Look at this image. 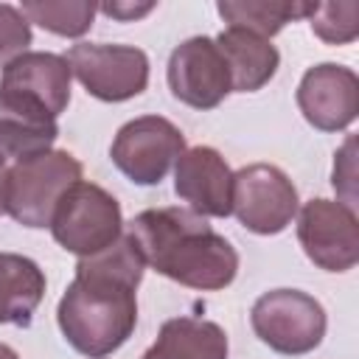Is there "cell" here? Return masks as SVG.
Instances as JSON below:
<instances>
[{"label": "cell", "mask_w": 359, "mask_h": 359, "mask_svg": "<svg viewBox=\"0 0 359 359\" xmlns=\"http://www.w3.org/2000/svg\"><path fill=\"white\" fill-rule=\"evenodd\" d=\"M81 180V163L62 149L17 160L6 177V213L22 227H50L59 199Z\"/></svg>", "instance_id": "obj_3"}, {"label": "cell", "mask_w": 359, "mask_h": 359, "mask_svg": "<svg viewBox=\"0 0 359 359\" xmlns=\"http://www.w3.org/2000/svg\"><path fill=\"white\" fill-rule=\"evenodd\" d=\"M28 45H31V22L22 17L17 6L0 3V67L28 53Z\"/></svg>", "instance_id": "obj_21"}, {"label": "cell", "mask_w": 359, "mask_h": 359, "mask_svg": "<svg viewBox=\"0 0 359 359\" xmlns=\"http://www.w3.org/2000/svg\"><path fill=\"white\" fill-rule=\"evenodd\" d=\"M297 241L325 272H348L359 261V219L339 199H309L297 210Z\"/></svg>", "instance_id": "obj_9"}, {"label": "cell", "mask_w": 359, "mask_h": 359, "mask_svg": "<svg viewBox=\"0 0 359 359\" xmlns=\"http://www.w3.org/2000/svg\"><path fill=\"white\" fill-rule=\"evenodd\" d=\"M20 11L28 22H36L56 36L79 39L93 28L98 6L90 0H22Z\"/></svg>", "instance_id": "obj_19"}, {"label": "cell", "mask_w": 359, "mask_h": 359, "mask_svg": "<svg viewBox=\"0 0 359 359\" xmlns=\"http://www.w3.org/2000/svg\"><path fill=\"white\" fill-rule=\"evenodd\" d=\"M297 107L303 118L320 132L348 129L359 112L356 73L337 62L309 67L297 84Z\"/></svg>", "instance_id": "obj_11"}, {"label": "cell", "mask_w": 359, "mask_h": 359, "mask_svg": "<svg viewBox=\"0 0 359 359\" xmlns=\"http://www.w3.org/2000/svg\"><path fill=\"white\" fill-rule=\"evenodd\" d=\"M143 269L146 264L126 233L112 247L79 258L76 275L56 306L59 331L73 351L104 359L132 337Z\"/></svg>", "instance_id": "obj_1"}, {"label": "cell", "mask_w": 359, "mask_h": 359, "mask_svg": "<svg viewBox=\"0 0 359 359\" xmlns=\"http://www.w3.org/2000/svg\"><path fill=\"white\" fill-rule=\"evenodd\" d=\"M165 79L177 101L202 112L219 107L233 93L227 62L213 36H191L180 42L168 56Z\"/></svg>", "instance_id": "obj_10"}, {"label": "cell", "mask_w": 359, "mask_h": 359, "mask_svg": "<svg viewBox=\"0 0 359 359\" xmlns=\"http://www.w3.org/2000/svg\"><path fill=\"white\" fill-rule=\"evenodd\" d=\"M126 236L146 266L180 286L219 292L238 275L236 247L188 208H149L129 222Z\"/></svg>", "instance_id": "obj_2"}, {"label": "cell", "mask_w": 359, "mask_h": 359, "mask_svg": "<svg viewBox=\"0 0 359 359\" xmlns=\"http://www.w3.org/2000/svg\"><path fill=\"white\" fill-rule=\"evenodd\" d=\"M70 65L59 53L28 50L3 67L0 90L20 93L59 118L70 104Z\"/></svg>", "instance_id": "obj_13"}, {"label": "cell", "mask_w": 359, "mask_h": 359, "mask_svg": "<svg viewBox=\"0 0 359 359\" xmlns=\"http://www.w3.org/2000/svg\"><path fill=\"white\" fill-rule=\"evenodd\" d=\"M314 3L300 0H222L216 11L227 22V28H244L264 39H272L292 20L309 17Z\"/></svg>", "instance_id": "obj_18"}, {"label": "cell", "mask_w": 359, "mask_h": 359, "mask_svg": "<svg viewBox=\"0 0 359 359\" xmlns=\"http://www.w3.org/2000/svg\"><path fill=\"white\" fill-rule=\"evenodd\" d=\"M300 210L297 188L272 163H252L233 174V213L258 236H275L292 224Z\"/></svg>", "instance_id": "obj_8"}, {"label": "cell", "mask_w": 359, "mask_h": 359, "mask_svg": "<svg viewBox=\"0 0 359 359\" xmlns=\"http://www.w3.org/2000/svg\"><path fill=\"white\" fill-rule=\"evenodd\" d=\"M50 233L62 250L79 258H90L123 236L121 205L101 185L79 180L59 199L50 219Z\"/></svg>", "instance_id": "obj_4"}, {"label": "cell", "mask_w": 359, "mask_h": 359, "mask_svg": "<svg viewBox=\"0 0 359 359\" xmlns=\"http://www.w3.org/2000/svg\"><path fill=\"white\" fill-rule=\"evenodd\" d=\"M353 143H356V140L348 137L345 146L334 154L337 160H334V174H331V185H334V191L342 196L339 202L348 205V208L356 205V188H353V180H356V168H353Z\"/></svg>", "instance_id": "obj_22"}, {"label": "cell", "mask_w": 359, "mask_h": 359, "mask_svg": "<svg viewBox=\"0 0 359 359\" xmlns=\"http://www.w3.org/2000/svg\"><path fill=\"white\" fill-rule=\"evenodd\" d=\"M250 325L275 353L303 356L323 342L328 317L317 297L300 289H272L252 303Z\"/></svg>", "instance_id": "obj_5"}, {"label": "cell", "mask_w": 359, "mask_h": 359, "mask_svg": "<svg viewBox=\"0 0 359 359\" xmlns=\"http://www.w3.org/2000/svg\"><path fill=\"white\" fill-rule=\"evenodd\" d=\"M45 294V272L36 261L0 252V323L28 328Z\"/></svg>", "instance_id": "obj_16"}, {"label": "cell", "mask_w": 359, "mask_h": 359, "mask_svg": "<svg viewBox=\"0 0 359 359\" xmlns=\"http://www.w3.org/2000/svg\"><path fill=\"white\" fill-rule=\"evenodd\" d=\"M140 359H157V356H154V353H151V351H146V353H143V356H140Z\"/></svg>", "instance_id": "obj_26"}, {"label": "cell", "mask_w": 359, "mask_h": 359, "mask_svg": "<svg viewBox=\"0 0 359 359\" xmlns=\"http://www.w3.org/2000/svg\"><path fill=\"white\" fill-rule=\"evenodd\" d=\"M311 31L328 45H348L359 36V3H314Z\"/></svg>", "instance_id": "obj_20"}, {"label": "cell", "mask_w": 359, "mask_h": 359, "mask_svg": "<svg viewBox=\"0 0 359 359\" xmlns=\"http://www.w3.org/2000/svg\"><path fill=\"white\" fill-rule=\"evenodd\" d=\"M154 8V3H101L98 11H104L107 17L118 20V22H132L137 17H146Z\"/></svg>", "instance_id": "obj_23"}, {"label": "cell", "mask_w": 359, "mask_h": 359, "mask_svg": "<svg viewBox=\"0 0 359 359\" xmlns=\"http://www.w3.org/2000/svg\"><path fill=\"white\" fill-rule=\"evenodd\" d=\"M65 59L70 73L98 101H129L149 87V56L135 45L76 42Z\"/></svg>", "instance_id": "obj_6"}, {"label": "cell", "mask_w": 359, "mask_h": 359, "mask_svg": "<svg viewBox=\"0 0 359 359\" xmlns=\"http://www.w3.org/2000/svg\"><path fill=\"white\" fill-rule=\"evenodd\" d=\"M59 135L56 118L36 101L0 90V160H25L48 151Z\"/></svg>", "instance_id": "obj_14"}, {"label": "cell", "mask_w": 359, "mask_h": 359, "mask_svg": "<svg viewBox=\"0 0 359 359\" xmlns=\"http://www.w3.org/2000/svg\"><path fill=\"white\" fill-rule=\"evenodd\" d=\"M213 42L227 62L233 93H255L275 79L280 53L269 39L244 28H224Z\"/></svg>", "instance_id": "obj_15"}, {"label": "cell", "mask_w": 359, "mask_h": 359, "mask_svg": "<svg viewBox=\"0 0 359 359\" xmlns=\"http://www.w3.org/2000/svg\"><path fill=\"white\" fill-rule=\"evenodd\" d=\"M0 359H20V353L11 348V345H6V342H0Z\"/></svg>", "instance_id": "obj_25"}, {"label": "cell", "mask_w": 359, "mask_h": 359, "mask_svg": "<svg viewBox=\"0 0 359 359\" xmlns=\"http://www.w3.org/2000/svg\"><path fill=\"white\" fill-rule=\"evenodd\" d=\"M6 177H8V165L6 160H0V216L6 213Z\"/></svg>", "instance_id": "obj_24"}, {"label": "cell", "mask_w": 359, "mask_h": 359, "mask_svg": "<svg viewBox=\"0 0 359 359\" xmlns=\"http://www.w3.org/2000/svg\"><path fill=\"white\" fill-rule=\"evenodd\" d=\"M182 151L185 135L168 118L140 115L118 129L109 157L135 185H160Z\"/></svg>", "instance_id": "obj_7"}, {"label": "cell", "mask_w": 359, "mask_h": 359, "mask_svg": "<svg viewBox=\"0 0 359 359\" xmlns=\"http://www.w3.org/2000/svg\"><path fill=\"white\" fill-rule=\"evenodd\" d=\"M157 359H227L230 345L219 323L202 317H171L160 325L154 345Z\"/></svg>", "instance_id": "obj_17"}, {"label": "cell", "mask_w": 359, "mask_h": 359, "mask_svg": "<svg viewBox=\"0 0 359 359\" xmlns=\"http://www.w3.org/2000/svg\"><path fill=\"white\" fill-rule=\"evenodd\" d=\"M174 194L205 219H227L233 213V171L213 146L185 149L174 163Z\"/></svg>", "instance_id": "obj_12"}]
</instances>
